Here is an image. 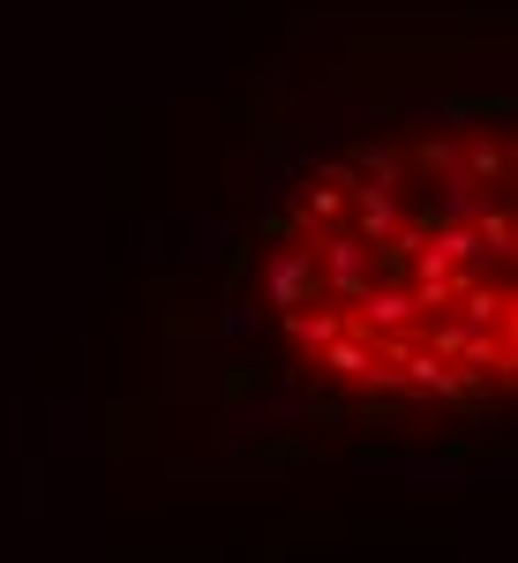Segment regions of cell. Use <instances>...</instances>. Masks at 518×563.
<instances>
[{"label": "cell", "instance_id": "6da1fadb", "mask_svg": "<svg viewBox=\"0 0 518 563\" xmlns=\"http://www.w3.org/2000/svg\"><path fill=\"white\" fill-rule=\"evenodd\" d=\"M263 316L339 398L518 384V129L368 135L263 225Z\"/></svg>", "mask_w": 518, "mask_h": 563}]
</instances>
